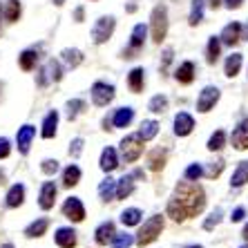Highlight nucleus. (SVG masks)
Listing matches in <instances>:
<instances>
[{
	"mask_svg": "<svg viewBox=\"0 0 248 248\" xmlns=\"http://www.w3.org/2000/svg\"><path fill=\"white\" fill-rule=\"evenodd\" d=\"M203 174V168L199 166V163H192V166L186 168V179L188 181H199Z\"/></svg>",
	"mask_w": 248,
	"mask_h": 248,
	"instance_id": "43",
	"label": "nucleus"
},
{
	"mask_svg": "<svg viewBox=\"0 0 248 248\" xmlns=\"http://www.w3.org/2000/svg\"><path fill=\"white\" fill-rule=\"evenodd\" d=\"M242 41H248V23L242 27Z\"/></svg>",
	"mask_w": 248,
	"mask_h": 248,
	"instance_id": "52",
	"label": "nucleus"
},
{
	"mask_svg": "<svg viewBox=\"0 0 248 248\" xmlns=\"http://www.w3.org/2000/svg\"><path fill=\"white\" fill-rule=\"evenodd\" d=\"M114 235H116L114 224H112V221H105V224H101L96 228V232H94V239H96L98 246H105L108 242H112V239H114Z\"/></svg>",
	"mask_w": 248,
	"mask_h": 248,
	"instance_id": "18",
	"label": "nucleus"
},
{
	"mask_svg": "<svg viewBox=\"0 0 248 248\" xmlns=\"http://www.w3.org/2000/svg\"><path fill=\"white\" fill-rule=\"evenodd\" d=\"M224 2H226V7H228V9H239L244 0H224Z\"/></svg>",
	"mask_w": 248,
	"mask_h": 248,
	"instance_id": "51",
	"label": "nucleus"
},
{
	"mask_svg": "<svg viewBox=\"0 0 248 248\" xmlns=\"http://www.w3.org/2000/svg\"><path fill=\"white\" fill-rule=\"evenodd\" d=\"M217 101H219V90L213 87V85L203 87V92L199 94V98H197V110L199 112H210Z\"/></svg>",
	"mask_w": 248,
	"mask_h": 248,
	"instance_id": "10",
	"label": "nucleus"
},
{
	"mask_svg": "<svg viewBox=\"0 0 248 248\" xmlns=\"http://www.w3.org/2000/svg\"><path fill=\"white\" fill-rule=\"evenodd\" d=\"M54 239H56V244L61 248H74L76 246V231H74V228L63 226V228H58V231H56Z\"/></svg>",
	"mask_w": 248,
	"mask_h": 248,
	"instance_id": "16",
	"label": "nucleus"
},
{
	"mask_svg": "<svg viewBox=\"0 0 248 248\" xmlns=\"http://www.w3.org/2000/svg\"><path fill=\"white\" fill-rule=\"evenodd\" d=\"M195 130V119L188 112H179L174 116V134L177 137H188Z\"/></svg>",
	"mask_w": 248,
	"mask_h": 248,
	"instance_id": "11",
	"label": "nucleus"
},
{
	"mask_svg": "<svg viewBox=\"0 0 248 248\" xmlns=\"http://www.w3.org/2000/svg\"><path fill=\"white\" fill-rule=\"evenodd\" d=\"M224 166H226V163L221 161V159H219V161H215V163H210V168L206 170V177H210V179H215V177H219L221 170H224Z\"/></svg>",
	"mask_w": 248,
	"mask_h": 248,
	"instance_id": "45",
	"label": "nucleus"
},
{
	"mask_svg": "<svg viewBox=\"0 0 248 248\" xmlns=\"http://www.w3.org/2000/svg\"><path fill=\"white\" fill-rule=\"evenodd\" d=\"M134 244V237L130 232H116L114 235V248H130Z\"/></svg>",
	"mask_w": 248,
	"mask_h": 248,
	"instance_id": "41",
	"label": "nucleus"
},
{
	"mask_svg": "<svg viewBox=\"0 0 248 248\" xmlns=\"http://www.w3.org/2000/svg\"><path fill=\"white\" fill-rule=\"evenodd\" d=\"M172 56H174V52L168 47L166 52H163V61H161V74L166 76V72H168V67H170V63H172Z\"/></svg>",
	"mask_w": 248,
	"mask_h": 248,
	"instance_id": "46",
	"label": "nucleus"
},
{
	"mask_svg": "<svg viewBox=\"0 0 248 248\" xmlns=\"http://www.w3.org/2000/svg\"><path fill=\"white\" fill-rule=\"evenodd\" d=\"M127 12L134 14V12H137V5H134V2H130V5H127Z\"/></svg>",
	"mask_w": 248,
	"mask_h": 248,
	"instance_id": "54",
	"label": "nucleus"
},
{
	"mask_svg": "<svg viewBox=\"0 0 248 248\" xmlns=\"http://www.w3.org/2000/svg\"><path fill=\"white\" fill-rule=\"evenodd\" d=\"M5 184V172H2V170H0V186Z\"/></svg>",
	"mask_w": 248,
	"mask_h": 248,
	"instance_id": "56",
	"label": "nucleus"
},
{
	"mask_svg": "<svg viewBox=\"0 0 248 248\" xmlns=\"http://www.w3.org/2000/svg\"><path fill=\"white\" fill-rule=\"evenodd\" d=\"M83 18H85V9H83V7H76L74 20H76V23H83Z\"/></svg>",
	"mask_w": 248,
	"mask_h": 248,
	"instance_id": "50",
	"label": "nucleus"
},
{
	"mask_svg": "<svg viewBox=\"0 0 248 248\" xmlns=\"http://www.w3.org/2000/svg\"><path fill=\"white\" fill-rule=\"evenodd\" d=\"M9 152H12V145H9V139L0 137V159H7V156H9Z\"/></svg>",
	"mask_w": 248,
	"mask_h": 248,
	"instance_id": "48",
	"label": "nucleus"
},
{
	"mask_svg": "<svg viewBox=\"0 0 248 248\" xmlns=\"http://www.w3.org/2000/svg\"><path fill=\"white\" fill-rule=\"evenodd\" d=\"M221 217H224V210H221V208H215L213 213H210V217L203 221V228H206V231H213L215 226L221 221Z\"/></svg>",
	"mask_w": 248,
	"mask_h": 248,
	"instance_id": "42",
	"label": "nucleus"
},
{
	"mask_svg": "<svg viewBox=\"0 0 248 248\" xmlns=\"http://www.w3.org/2000/svg\"><path fill=\"white\" fill-rule=\"evenodd\" d=\"M206 2H208L210 7H213V9H217V7L221 5V0H206Z\"/></svg>",
	"mask_w": 248,
	"mask_h": 248,
	"instance_id": "53",
	"label": "nucleus"
},
{
	"mask_svg": "<svg viewBox=\"0 0 248 248\" xmlns=\"http://www.w3.org/2000/svg\"><path fill=\"white\" fill-rule=\"evenodd\" d=\"M61 78H63V69H61V63H58V61H54V58L41 69V72H38V85H41V87H45L49 81L58 83Z\"/></svg>",
	"mask_w": 248,
	"mask_h": 248,
	"instance_id": "8",
	"label": "nucleus"
},
{
	"mask_svg": "<svg viewBox=\"0 0 248 248\" xmlns=\"http://www.w3.org/2000/svg\"><path fill=\"white\" fill-rule=\"evenodd\" d=\"M41 170L45 174H49V177H52V174L58 172V161H56V159H45V161L41 163Z\"/></svg>",
	"mask_w": 248,
	"mask_h": 248,
	"instance_id": "44",
	"label": "nucleus"
},
{
	"mask_svg": "<svg viewBox=\"0 0 248 248\" xmlns=\"http://www.w3.org/2000/svg\"><path fill=\"white\" fill-rule=\"evenodd\" d=\"M47 228H49V221L47 219H36V221H31V224L25 228V235L31 237V239H34V237H43Z\"/></svg>",
	"mask_w": 248,
	"mask_h": 248,
	"instance_id": "32",
	"label": "nucleus"
},
{
	"mask_svg": "<svg viewBox=\"0 0 248 248\" xmlns=\"http://www.w3.org/2000/svg\"><path fill=\"white\" fill-rule=\"evenodd\" d=\"M150 27H152V41H155L156 45H161V41L168 34V12L163 5L155 7L152 18H150Z\"/></svg>",
	"mask_w": 248,
	"mask_h": 248,
	"instance_id": "3",
	"label": "nucleus"
},
{
	"mask_svg": "<svg viewBox=\"0 0 248 248\" xmlns=\"http://www.w3.org/2000/svg\"><path fill=\"white\" fill-rule=\"evenodd\" d=\"M63 2H65V0H54V5H56V7H61Z\"/></svg>",
	"mask_w": 248,
	"mask_h": 248,
	"instance_id": "57",
	"label": "nucleus"
},
{
	"mask_svg": "<svg viewBox=\"0 0 248 248\" xmlns=\"http://www.w3.org/2000/svg\"><path fill=\"white\" fill-rule=\"evenodd\" d=\"M114 98V87L108 85V83H94L92 85V101L96 108H105L108 103H112Z\"/></svg>",
	"mask_w": 248,
	"mask_h": 248,
	"instance_id": "7",
	"label": "nucleus"
},
{
	"mask_svg": "<svg viewBox=\"0 0 248 248\" xmlns=\"http://www.w3.org/2000/svg\"><path fill=\"white\" fill-rule=\"evenodd\" d=\"M224 143H226V132H224V130H217L213 137L208 139V150L217 152V150H221V148H224Z\"/></svg>",
	"mask_w": 248,
	"mask_h": 248,
	"instance_id": "39",
	"label": "nucleus"
},
{
	"mask_svg": "<svg viewBox=\"0 0 248 248\" xmlns=\"http://www.w3.org/2000/svg\"><path fill=\"white\" fill-rule=\"evenodd\" d=\"M34 134H36L34 125H23L20 130H18L16 143H18V152H20V155H27L29 152V145H31V141H34Z\"/></svg>",
	"mask_w": 248,
	"mask_h": 248,
	"instance_id": "12",
	"label": "nucleus"
},
{
	"mask_svg": "<svg viewBox=\"0 0 248 248\" xmlns=\"http://www.w3.org/2000/svg\"><path fill=\"white\" fill-rule=\"evenodd\" d=\"M244 184H248V161H242L237 166V170L232 172V179H231L232 188H242Z\"/></svg>",
	"mask_w": 248,
	"mask_h": 248,
	"instance_id": "31",
	"label": "nucleus"
},
{
	"mask_svg": "<svg viewBox=\"0 0 248 248\" xmlns=\"http://www.w3.org/2000/svg\"><path fill=\"white\" fill-rule=\"evenodd\" d=\"M156 134H159V123L156 121H143L141 123V130H139V137L143 139V141H150V139H155Z\"/></svg>",
	"mask_w": 248,
	"mask_h": 248,
	"instance_id": "35",
	"label": "nucleus"
},
{
	"mask_svg": "<svg viewBox=\"0 0 248 248\" xmlns=\"http://www.w3.org/2000/svg\"><path fill=\"white\" fill-rule=\"evenodd\" d=\"M203 2H206V0H192V5H190V18H188L190 27H197V25L203 20Z\"/></svg>",
	"mask_w": 248,
	"mask_h": 248,
	"instance_id": "33",
	"label": "nucleus"
},
{
	"mask_svg": "<svg viewBox=\"0 0 248 248\" xmlns=\"http://www.w3.org/2000/svg\"><path fill=\"white\" fill-rule=\"evenodd\" d=\"M143 74H145L143 67H134L132 72H130V76H127V85H130V90H132L134 94H139L143 90V83H145Z\"/></svg>",
	"mask_w": 248,
	"mask_h": 248,
	"instance_id": "25",
	"label": "nucleus"
},
{
	"mask_svg": "<svg viewBox=\"0 0 248 248\" xmlns=\"http://www.w3.org/2000/svg\"><path fill=\"white\" fill-rule=\"evenodd\" d=\"M174 78L179 83H184V85H188V83L195 81V63L192 61H186V63L179 65V69L174 72Z\"/></svg>",
	"mask_w": 248,
	"mask_h": 248,
	"instance_id": "19",
	"label": "nucleus"
},
{
	"mask_svg": "<svg viewBox=\"0 0 248 248\" xmlns=\"http://www.w3.org/2000/svg\"><path fill=\"white\" fill-rule=\"evenodd\" d=\"M23 202H25V186L14 184L12 188H9V192H7V206L18 208V206H23Z\"/></svg>",
	"mask_w": 248,
	"mask_h": 248,
	"instance_id": "20",
	"label": "nucleus"
},
{
	"mask_svg": "<svg viewBox=\"0 0 248 248\" xmlns=\"http://www.w3.org/2000/svg\"><path fill=\"white\" fill-rule=\"evenodd\" d=\"M231 141H232V148H235V150H248V119L242 121L232 130Z\"/></svg>",
	"mask_w": 248,
	"mask_h": 248,
	"instance_id": "13",
	"label": "nucleus"
},
{
	"mask_svg": "<svg viewBox=\"0 0 248 248\" xmlns=\"http://www.w3.org/2000/svg\"><path fill=\"white\" fill-rule=\"evenodd\" d=\"M83 110H85V101H81V98L69 101V103H67V116H69V121H74V119L81 114Z\"/></svg>",
	"mask_w": 248,
	"mask_h": 248,
	"instance_id": "40",
	"label": "nucleus"
},
{
	"mask_svg": "<svg viewBox=\"0 0 248 248\" xmlns=\"http://www.w3.org/2000/svg\"><path fill=\"white\" fill-rule=\"evenodd\" d=\"M148 110L155 112V114H161V112L168 110V98L163 94H156V96L150 98V105H148Z\"/></svg>",
	"mask_w": 248,
	"mask_h": 248,
	"instance_id": "38",
	"label": "nucleus"
},
{
	"mask_svg": "<svg viewBox=\"0 0 248 248\" xmlns=\"http://www.w3.org/2000/svg\"><path fill=\"white\" fill-rule=\"evenodd\" d=\"M98 197H101L103 202H112L116 197V181L112 179V177L101 181V186H98Z\"/></svg>",
	"mask_w": 248,
	"mask_h": 248,
	"instance_id": "24",
	"label": "nucleus"
},
{
	"mask_svg": "<svg viewBox=\"0 0 248 248\" xmlns=\"http://www.w3.org/2000/svg\"><path fill=\"white\" fill-rule=\"evenodd\" d=\"M145 34H148V27L145 25H134L132 29V38H130V47H127L123 56L125 58H137V54L143 49V43H145Z\"/></svg>",
	"mask_w": 248,
	"mask_h": 248,
	"instance_id": "6",
	"label": "nucleus"
},
{
	"mask_svg": "<svg viewBox=\"0 0 248 248\" xmlns=\"http://www.w3.org/2000/svg\"><path fill=\"white\" fill-rule=\"evenodd\" d=\"M242 235H244V239H246V242H248V224L244 226V232H242Z\"/></svg>",
	"mask_w": 248,
	"mask_h": 248,
	"instance_id": "55",
	"label": "nucleus"
},
{
	"mask_svg": "<svg viewBox=\"0 0 248 248\" xmlns=\"http://www.w3.org/2000/svg\"><path fill=\"white\" fill-rule=\"evenodd\" d=\"M188 248H202V246H188Z\"/></svg>",
	"mask_w": 248,
	"mask_h": 248,
	"instance_id": "59",
	"label": "nucleus"
},
{
	"mask_svg": "<svg viewBox=\"0 0 248 248\" xmlns=\"http://www.w3.org/2000/svg\"><path fill=\"white\" fill-rule=\"evenodd\" d=\"M143 152V139L139 134H130L121 141V156L125 163H134Z\"/></svg>",
	"mask_w": 248,
	"mask_h": 248,
	"instance_id": "4",
	"label": "nucleus"
},
{
	"mask_svg": "<svg viewBox=\"0 0 248 248\" xmlns=\"http://www.w3.org/2000/svg\"><path fill=\"white\" fill-rule=\"evenodd\" d=\"M244 217H246V210H244V208H235V210H232V217H231V219L232 221H242Z\"/></svg>",
	"mask_w": 248,
	"mask_h": 248,
	"instance_id": "49",
	"label": "nucleus"
},
{
	"mask_svg": "<svg viewBox=\"0 0 248 248\" xmlns=\"http://www.w3.org/2000/svg\"><path fill=\"white\" fill-rule=\"evenodd\" d=\"M148 166H150V170H155V172H161V168L166 166V150H163V148H155V150L150 152V156H148Z\"/></svg>",
	"mask_w": 248,
	"mask_h": 248,
	"instance_id": "27",
	"label": "nucleus"
},
{
	"mask_svg": "<svg viewBox=\"0 0 248 248\" xmlns=\"http://www.w3.org/2000/svg\"><path fill=\"white\" fill-rule=\"evenodd\" d=\"M114 27H116L114 16H101L92 27L94 43H96V45H103L105 41H110V36L114 34Z\"/></svg>",
	"mask_w": 248,
	"mask_h": 248,
	"instance_id": "5",
	"label": "nucleus"
},
{
	"mask_svg": "<svg viewBox=\"0 0 248 248\" xmlns=\"http://www.w3.org/2000/svg\"><path fill=\"white\" fill-rule=\"evenodd\" d=\"M239 248H248V244H246V246H239Z\"/></svg>",
	"mask_w": 248,
	"mask_h": 248,
	"instance_id": "60",
	"label": "nucleus"
},
{
	"mask_svg": "<svg viewBox=\"0 0 248 248\" xmlns=\"http://www.w3.org/2000/svg\"><path fill=\"white\" fill-rule=\"evenodd\" d=\"M54 202H56V186H54V181H45L41 188V197H38V206L43 210H49V208H54Z\"/></svg>",
	"mask_w": 248,
	"mask_h": 248,
	"instance_id": "14",
	"label": "nucleus"
},
{
	"mask_svg": "<svg viewBox=\"0 0 248 248\" xmlns=\"http://www.w3.org/2000/svg\"><path fill=\"white\" fill-rule=\"evenodd\" d=\"M219 41L224 43V45H228V47L237 45V43L242 41V25H239V23L226 25L224 31H221V36H219Z\"/></svg>",
	"mask_w": 248,
	"mask_h": 248,
	"instance_id": "15",
	"label": "nucleus"
},
{
	"mask_svg": "<svg viewBox=\"0 0 248 248\" xmlns=\"http://www.w3.org/2000/svg\"><path fill=\"white\" fill-rule=\"evenodd\" d=\"M132 119H134V110H132V108H121V110L114 112L112 123H114V127H127L130 123H132Z\"/></svg>",
	"mask_w": 248,
	"mask_h": 248,
	"instance_id": "28",
	"label": "nucleus"
},
{
	"mask_svg": "<svg viewBox=\"0 0 248 248\" xmlns=\"http://www.w3.org/2000/svg\"><path fill=\"white\" fill-rule=\"evenodd\" d=\"M134 192V181L132 177H121L116 181V199H127Z\"/></svg>",
	"mask_w": 248,
	"mask_h": 248,
	"instance_id": "29",
	"label": "nucleus"
},
{
	"mask_svg": "<svg viewBox=\"0 0 248 248\" xmlns=\"http://www.w3.org/2000/svg\"><path fill=\"white\" fill-rule=\"evenodd\" d=\"M78 181H81V168L74 166V163L65 168L63 170V186L65 188H74Z\"/></svg>",
	"mask_w": 248,
	"mask_h": 248,
	"instance_id": "26",
	"label": "nucleus"
},
{
	"mask_svg": "<svg viewBox=\"0 0 248 248\" xmlns=\"http://www.w3.org/2000/svg\"><path fill=\"white\" fill-rule=\"evenodd\" d=\"M98 166H101L103 172H112V170L119 168V156H116L114 148H105V150L101 152V161H98Z\"/></svg>",
	"mask_w": 248,
	"mask_h": 248,
	"instance_id": "17",
	"label": "nucleus"
},
{
	"mask_svg": "<svg viewBox=\"0 0 248 248\" xmlns=\"http://www.w3.org/2000/svg\"><path fill=\"white\" fill-rule=\"evenodd\" d=\"M141 210L139 208H127V210H123V215H121V221H123V226H139L141 224Z\"/></svg>",
	"mask_w": 248,
	"mask_h": 248,
	"instance_id": "37",
	"label": "nucleus"
},
{
	"mask_svg": "<svg viewBox=\"0 0 248 248\" xmlns=\"http://www.w3.org/2000/svg\"><path fill=\"white\" fill-rule=\"evenodd\" d=\"M81 152H83V139H74L69 143V155L76 159V156H81Z\"/></svg>",
	"mask_w": 248,
	"mask_h": 248,
	"instance_id": "47",
	"label": "nucleus"
},
{
	"mask_svg": "<svg viewBox=\"0 0 248 248\" xmlns=\"http://www.w3.org/2000/svg\"><path fill=\"white\" fill-rule=\"evenodd\" d=\"M61 56H63V61H65V65L67 67H78V65L83 63V52L81 49H63L61 52Z\"/></svg>",
	"mask_w": 248,
	"mask_h": 248,
	"instance_id": "34",
	"label": "nucleus"
},
{
	"mask_svg": "<svg viewBox=\"0 0 248 248\" xmlns=\"http://www.w3.org/2000/svg\"><path fill=\"white\" fill-rule=\"evenodd\" d=\"M0 248H14V244H2Z\"/></svg>",
	"mask_w": 248,
	"mask_h": 248,
	"instance_id": "58",
	"label": "nucleus"
},
{
	"mask_svg": "<svg viewBox=\"0 0 248 248\" xmlns=\"http://www.w3.org/2000/svg\"><path fill=\"white\" fill-rule=\"evenodd\" d=\"M20 12H23V7H20V0H7L5 18L9 20V23H16L18 18H20Z\"/></svg>",
	"mask_w": 248,
	"mask_h": 248,
	"instance_id": "36",
	"label": "nucleus"
},
{
	"mask_svg": "<svg viewBox=\"0 0 248 248\" xmlns=\"http://www.w3.org/2000/svg\"><path fill=\"white\" fill-rule=\"evenodd\" d=\"M36 63H38V52H36V49H25V52L18 56V65H20V69H25V72H31V69L36 67Z\"/></svg>",
	"mask_w": 248,
	"mask_h": 248,
	"instance_id": "23",
	"label": "nucleus"
},
{
	"mask_svg": "<svg viewBox=\"0 0 248 248\" xmlns=\"http://www.w3.org/2000/svg\"><path fill=\"white\" fill-rule=\"evenodd\" d=\"M56 127H58V112L52 110L49 114L45 116V121H43L41 134H43L45 139H52V137H56Z\"/></svg>",
	"mask_w": 248,
	"mask_h": 248,
	"instance_id": "21",
	"label": "nucleus"
},
{
	"mask_svg": "<svg viewBox=\"0 0 248 248\" xmlns=\"http://www.w3.org/2000/svg\"><path fill=\"white\" fill-rule=\"evenodd\" d=\"M206 206V192L199 184L195 181H181L174 188L170 202H168V217H172V221L181 224V221L197 217Z\"/></svg>",
	"mask_w": 248,
	"mask_h": 248,
	"instance_id": "1",
	"label": "nucleus"
},
{
	"mask_svg": "<svg viewBox=\"0 0 248 248\" xmlns=\"http://www.w3.org/2000/svg\"><path fill=\"white\" fill-rule=\"evenodd\" d=\"M0 16H2V9H0Z\"/></svg>",
	"mask_w": 248,
	"mask_h": 248,
	"instance_id": "61",
	"label": "nucleus"
},
{
	"mask_svg": "<svg viewBox=\"0 0 248 248\" xmlns=\"http://www.w3.org/2000/svg\"><path fill=\"white\" fill-rule=\"evenodd\" d=\"M63 215L69 221H76V224L85 219V208H83L81 199L78 197H69L67 202L63 203Z\"/></svg>",
	"mask_w": 248,
	"mask_h": 248,
	"instance_id": "9",
	"label": "nucleus"
},
{
	"mask_svg": "<svg viewBox=\"0 0 248 248\" xmlns=\"http://www.w3.org/2000/svg\"><path fill=\"white\" fill-rule=\"evenodd\" d=\"M239 69H242V54H231V56L226 58V67H224V74L228 78L239 74Z\"/></svg>",
	"mask_w": 248,
	"mask_h": 248,
	"instance_id": "30",
	"label": "nucleus"
},
{
	"mask_svg": "<svg viewBox=\"0 0 248 248\" xmlns=\"http://www.w3.org/2000/svg\"><path fill=\"white\" fill-rule=\"evenodd\" d=\"M219 54H221V41H219V36H210L208 47H206V61L210 65H215L217 61H219Z\"/></svg>",
	"mask_w": 248,
	"mask_h": 248,
	"instance_id": "22",
	"label": "nucleus"
},
{
	"mask_svg": "<svg viewBox=\"0 0 248 248\" xmlns=\"http://www.w3.org/2000/svg\"><path fill=\"white\" fill-rule=\"evenodd\" d=\"M161 231H163V217L161 215H155V217H150V219L139 228L137 239H134V242L143 248V246H148V244L155 242L156 237L161 235Z\"/></svg>",
	"mask_w": 248,
	"mask_h": 248,
	"instance_id": "2",
	"label": "nucleus"
}]
</instances>
